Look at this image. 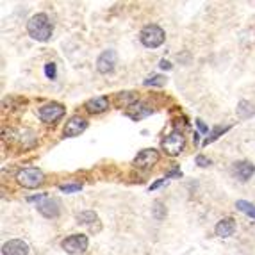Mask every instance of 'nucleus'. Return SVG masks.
Segmentation results:
<instances>
[{
    "label": "nucleus",
    "mask_w": 255,
    "mask_h": 255,
    "mask_svg": "<svg viewBox=\"0 0 255 255\" xmlns=\"http://www.w3.org/2000/svg\"><path fill=\"white\" fill-rule=\"evenodd\" d=\"M27 32L32 40L36 41H49L54 32V25L45 13H38L31 16L27 22Z\"/></svg>",
    "instance_id": "f257e3e1"
},
{
    "label": "nucleus",
    "mask_w": 255,
    "mask_h": 255,
    "mask_svg": "<svg viewBox=\"0 0 255 255\" xmlns=\"http://www.w3.org/2000/svg\"><path fill=\"white\" fill-rule=\"evenodd\" d=\"M139 40L143 43L147 49H157V47H161L166 40V34L159 25L155 23H150V25H145L139 32Z\"/></svg>",
    "instance_id": "f03ea898"
},
{
    "label": "nucleus",
    "mask_w": 255,
    "mask_h": 255,
    "mask_svg": "<svg viewBox=\"0 0 255 255\" xmlns=\"http://www.w3.org/2000/svg\"><path fill=\"white\" fill-rule=\"evenodd\" d=\"M16 180H18V184L23 186V188L34 189V188H40L41 184H43L45 175H43V171L40 168H23L16 175Z\"/></svg>",
    "instance_id": "7ed1b4c3"
},
{
    "label": "nucleus",
    "mask_w": 255,
    "mask_h": 255,
    "mask_svg": "<svg viewBox=\"0 0 255 255\" xmlns=\"http://www.w3.org/2000/svg\"><path fill=\"white\" fill-rule=\"evenodd\" d=\"M161 145H162V150H164L168 155L175 157V155H179L184 150V147H186V138L182 136V132L173 130V132H170V134L162 139Z\"/></svg>",
    "instance_id": "20e7f679"
},
{
    "label": "nucleus",
    "mask_w": 255,
    "mask_h": 255,
    "mask_svg": "<svg viewBox=\"0 0 255 255\" xmlns=\"http://www.w3.org/2000/svg\"><path fill=\"white\" fill-rule=\"evenodd\" d=\"M88 245H90V241H88V236H84V234H72V236H68L61 243L63 250L70 255L84 254L88 250Z\"/></svg>",
    "instance_id": "39448f33"
},
{
    "label": "nucleus",
    "mask_w": 255,
    "mask_h": 255,
    "mask_svg": "<svg viewBox=\"0 0 255 255\" xmlns=\"http://www.w3.org/2000/svg\"><path fill=\"white\" fill-rule=\"evenodd\" d=\"M64 111H66L64 105H61L57 102H50L38 109V116H40L41 121H45V123H54L59 118L64 116Z\"/></svg>",
    "instance_id": "423d86ee"
},
{
    "label": "nucleus",
    "mask_w": 255,
    "mask_h": 255,
    "mask_svg": "<svg viewBox=\"0 0 255 255\" xmlns=\"http://www.w3.org/2000/svg\"><path fill=\"white\" fill-rule=\"evenodd\" d=\"M116 61H118L116 50L112 49L103 50L102 54L99 55V59H97V70L100 73H111L114 70V66H116Z\"/></svg>",
    "instance_id": "0eeeda50"
},
{
    "label": "nucleus",
    "mask_w": 255,
    "mask_h": 255,
    "mask_svg": "<svg viewBox=\"0 0 255 255\" xmlns=\"http://www.w3.org/2000/svg\"><path fill=\"white\" fill-rule=\"evenodd\" d=\"M157 161H159V152H157L155 148H143L136 155L134 166L136 168H141V170H147V168H152Z\"/></svg>",
    "instance_id": "6e6552de"
},
{
    "label": "nucleus",
    "mask_w": 255,
    "mask_h": 255,
    "mask_svg": "<svg viewBox=\"0 0 255 255\" xmlns=\"http://www.w3.org/2000/svg\"><path fill=\"white\" fill-rule=\"evenodd\" d=\"M86 129H88V121L81 116H73L66 121V125H64V130H63V136L64 138H75V136L82 134Z\"/></svg>",
    "instance_id": "1a4fd4ad"
},
{
    "label": "nucleus",
    "mask_w": 255,
    "mask_h": 255,
    "mask_svg": "<svg viewBox=\"0 0 255 255\" xmlns=\"http://www.w3.org/2000/svg\"><path fill=\"white\" fill-rule=\"evenodd\" d=\"M36 207L45 218H57L59 212H61V204H59V200H55V198H45V200L40 202Z\"/></svg>",
    "instance_id": "9d476101"
},
{
    "label": "nucleus",
    "mask_w": 255,
    "mask_h": 255,
    "mask_svg": "<svg viewBox=\"0 0 255 255\" xmlns=\"http://www.w3.org/2000/svg\"><path fill=\"white\" fill-rule=\"evenodd\" d=\"M29 245L22 239H11L2 246V255H27Z\"/></svg>",
    "instance_id": "9b49d317"
},
{
    "label": "nucleus",
    "mask_w": 255,
    "mask_h": 255,
    "mask_svg": "<svg viewBox=\"0 0 255 255\" xmlns=\"http://www.w3.org/2000/svg\"><path fill=\"white\" fill-rule=\"evenodd\" d=\"M234 173L241 182H246L250 180L255 173V164H252L250 161H239L234 164Z\"/></svg>",
    "instance_id": "f8f14e48"
},
{
    "label": "nucleus",
    "mask_w": 255,
    "mask_h": 255,
    "mask_svg": "<svg viewBox=\"0 0 255 255\" xmlns=\"http://www.w3.org/2000/svg\"><path fill=\"white\" fill-rule=\"evenodd\" d=\"M152 112H153V109L150 107V105L141 103V102H136V103H132L129 109H127V116L132 118L134 121H138V120H143V118L150 116Z\"/></svg>",
    "instance_id": "ddd939ff"
},
{
    "label": "nucleus",
    "mask_w": 255,
    "mask_h": 255,
    "mask_svg": "<svg viewBox=\"0 0 255 255\" xmlns=\"http://www.w3.org/2000/svg\"><path fill=\"white\" fill-rule=\"evenodd\" d=\"M234 230H236V219H232V218H223L221 221H218L214 227L216 236H219V237L232 236Z\"/></svg>",
    "instance_id": "4468645a"
},
{
    "label": "nucleus",
    "mask_w": 255,
    "mask_h": 255,
    "mask_svg": "<svg viewBox=\"0 0 255 255\" xmlns=\"http://www.w3.org/2000/svg\"><path fill=\"white\" fill-rule=\"evenodd\" d=\"M107 107H109L107 97H97V99L86 102V111L91 112V114H100V112L107 111Z\"/></svg>",
    "instance_id": "2eb2a0df"
},
{
    "label": "nucleus",
    "mask_w": 255,
    "mask_h": 255,
    "mask_svg": "<svg viewBox=\"0 0 255 255\" xmlns=\"http://www.w3.org/2000/svg\"><path fill=\"white\" fill-rule=\"evenodd\" d=\"M236 111H237V116L243 118V120H246V118H250L255 114V107L250 102H246V100H241V102L237 103Z\"/></svg>",
    "instance_id": "dca6fc26"
},
{
    "label": "nucleus",
    "mask_w": 255,
    "mask_h": 255,
    "mask_svg": "<svg viewBox=\"0 0 255 255\" xmlns=\"http://www.w3.org/2000/svg\"><path fill=\"white\" fill-rule=\"evenodd\" d=\"M236 207H237V210H241L243 214L250 216L252 219H255V205L254 204H250V202H246V200H237Z\"/></svg>",
    "instance_id": "f3484780"
},
{
    "label": "nucleus",
    "mask_w": 255,
    "mask_h": 255,
    "mask_svg": "<svg viewBox=\"0 0 255 255\" xmlns=\"http://www.w3.org/2000/svg\"><path fill=\"white\" fill-rule=\"evenodd\" d=\"M95 221H99V216L95 214L93 210H84V212H81V214H77V223L93 225Z\"/></svg>",
    "instance_id": "a211bd4d"
},
{
    "label": "nucleus",
    "mask_w": 255,
    "mask_h": 255,
    "mask_svg": "<svg viewBox=\"0 0 255 255\" xmlns=\"http://www.w3.org/2000/svg\"><path fill=\"white\" fill-rule=\"evenodd\" d=\"M116 100H118V103H121V105H123V107L129 109L132 103H136V95L130 93V91H123V93L116 95Z\"/></svg>",
    "instance_id": "6ab92c4d"
},
{
    "label": "nucleus",
    "mask_w": 255,
    "mask_h": 255,
    "mask_svg": "<svg viewBox=\"0 0 255 255\" xmlns=\"http://www.w3.org/2000/svg\"><path fill=\"white\" fill-rule=\"evenodd\" d=\"M152 214H153V218H155V219H164V216H166V205L162 204L161 200H155V202H153Z\"/></svg>",
    "instance_id": "aec40b11"
},
{
    "label": "nucleus",
    "mask_w": 255,
    "mask_h": 255,
    "mask_svg": "<svg viewBox=\"0 0 255 255\" xmlns=\"http://www.w3.org/2000/svg\"><path fill=\"white\" fill-rule=\"evenodd\" d=\"M228 129H230V125L216 127V129L212 130V132H210V134H209V138H205V141H204V145H210V143H212V141H216V139H218L221 134H225V132H227Z\"/></svg>",
    "instance_id": "412c9836"
},
{
    "label": "nucleus",
    "mask_w": 255,
    "mask_h": 255,
    "mask_svg": "<svg viewBox=\"0 0 255 255\" xmlns=\"http://www.w3.org/2000/svg\"><path fill=\"white\" fill-rule=\"evenodd\" d=\"M166 84V77L164 75H152L148 77L147 81H145V86H164Z\"/></svg>",
    "instance_id": "4be33fe9"
},
{
    "label": "nucleus",
    "mask_w": 255,
    "mask_h": 255,
    "mask_svg": "<svg viewBox=\"0 0 255 255\" xmlns=\"http://www.w3.org/2000/svg\"><path fill=\"white\" fill-rule=\"evenodd\" d=\"M82 186L81 184H63L61 186V191L63 193H77V191H81Z\"/></svg>",
    "instance_id": "5701e85b"
},
{
    "label": "nucleus",
    "mask_w": 255,
    "mask_h": 255,
    "mask_svg": "<svg viewBox=\"0 0 255 255\" xmlns=\"http://www.w3.org/2000/svg\"><path fill=\"white\" fill-rule=\"evenodd\" d=\"M45 75L49 77L50 81H54V79H55V64L54 63H47L45 64Z\"/></svg>",
    "instance_id": "b1692460"
},
{
    "label": "nucleus",
    "mask_w": 255,
    "mask_h": 255,
    "mask_svg": "<svg viewBox=\"0 0 255 255\" xmlns=\"http://www.w3.org/2000/svg\"><path fill=\"white\" fill-rule=\"evenodd\" d=\"M195 162H197L198 166H202V168H205V166H209L210 164V159H207L205 155H197V159H195Z\"/></svg>",
    "instance_id": "393cba45"
},
{
    "label": "nucleus",
    "mask_w": 255,
    "mask_h": 255,
    "mask_svg": "<svg viewBox=\"0 0 255 255\" xmlns=\"http://www.w3.org/2000/svg\"><path fill=\"white\" fill-rule=\"evenodd\" d=\"M197 125H198V129H200L202 132H204V134H207V132H209V129H207V125H205V123H204V121L200 120V118H197Z\"/></svg>",
    "instance_id": "a878e982"
},
{
    "label": "nucleus",
    "mask_w": 255,
    "mask_h": 255,
    "mask_svg": "<svg viewBox=\"0 0 255 255\" xmlns=\"http://www.w3.org/2000/svg\"><path fill=\"white\" fill-rule=\"evenodd\" d=\"M180 175H182V173H180V170H177V168H175V170H171L170 173H166L164 179H171V177H180Z\"/></svg>",
    "instance_id": "bb28decb"
},
{
    "label": "nucleus",
    "mask_w": 255,
    "mask_h": 255,
    "mask_svg": "<svg viewBox=\"0 0 255 255\" xmlns=\"http://www.w3.org/2000/svg\"><path fill=\"white\" fill-rule=\"evenodd\" d=\"M159 66H161L162 70H171V63H170V61H164V59H161Z\"/></svg>",
    "instance_id": "cd10ccee"
},
{
    "label": "nucleus",
    "mask_w": 255,
    "mask_h": 255,
    "mask_svg": "<svg viewBox=\"0 0 255 255\" xmlns=\"http://www.w3.org/2000/svg\"><path fill=\"white\" fill-rule=\"evenodd\" d=\"M162 182H164V179H161V180H157V182L155 184H152V186H150V191H153V189H155V188H159V186H161V184Z\"/></svg>",
    "instance_id": "c85d7f7f"
}]
</instances>
